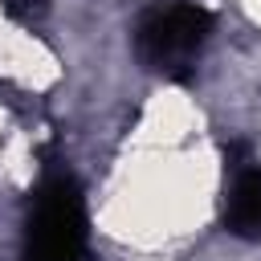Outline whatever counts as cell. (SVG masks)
Wrapping results in <instances>:
<instances>
[{
	"mask_svg": "<svg viewBox=\"0 0 261 261\" xmlns=\"http://www.w3.org/2000/svg\"><path fill=\"white\" fill-rule=\"evenodd\" d=\"M82 249H86V208L77 188L65 175H57L37 192L29 261H82Z\"/></svg>",
	"mask_w": 261,
	"mask_h": 261,
	"instance_id": "7a4b0ae2",
	"label": "cell"
},
{
	"mask_svg": "<svg viewBox=\"0 0 261 261\" xmlns=\"http://www.w3.org/2000/svg\"><path fill=\"white\" fill-rule=\"evenodd\" d=\"M208 33H212V16L196 0H159L155 8L143 12L135 29V49L155 69H179L200 53Z\"/></svg>",
	"mask_w": 261,
	"mask_h": 261,
	"instance_id": "6da1fadb",
	"label": "cell"
},
{
	"mask_svg": "<svg viewBox=\"0 0 261 261\" xmlns=\"http://www.w3.org/2000/svg\"><path fill=\"white\" fill-rule=\"evenodd\" d=\"M224 224L237 237H261V167L237 163L224 196Z\"/></svg>",
	"mask_w": 261,
	"mask_h": 261,
	"instance_id": "3957f363",
	"label": "cell"
}]
</instances>
